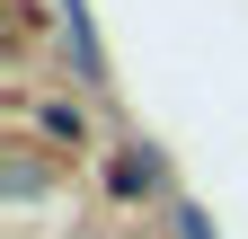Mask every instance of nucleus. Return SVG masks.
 Returning <instances> with one entry per match:
<instances>
[{
    "mask_svg": "<svg viewBox=\"0 0 248 239\" xmlns=\"http://www.w3.org/2000/svg\"><path fill=\"white\" fill-rule=\"evenodd\" d=\"M36 133L62 142V151H89V115H80L71 98H45V106H36Z\"/></svg>",
    "mask_w": 248,
    "mask_h": 239,
    "instance_id": "obj_2",
    "label": "nucleus"
},
{
    "mask_svg": "<svg viewBox=\"0 0 248 239\" xmlns=\"http://www.w3.org/2000/svg\"><path fill=\"white\" fill-rule=\"evenodd\" d=\"M107 195H115V204L160 195V160H151V142H124V151H107Z\"/></svg>",
    "mask_w": 248,
    "mask_h": 239,
    "instance_id": "obj_1",
    "label": "nucleus"
},
{
    "mask_svg": "<svg viewBox=\"0 0 248 239\" xmlns=\"http://www.w3.org/2000/svg\"><path fill=\"white\" fill-rule=\"evenodd\" d=\"M169 222H177V239H213V222L195 213V204H177V213H169Z\"/></svg>",
    "mask_w": 248,
    "mask_h": 239,
    "instance_id": "obj_3",
    "label": "nucleus"
}]
</instances>
